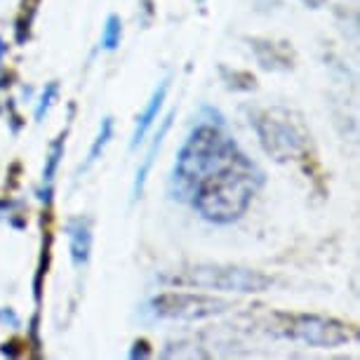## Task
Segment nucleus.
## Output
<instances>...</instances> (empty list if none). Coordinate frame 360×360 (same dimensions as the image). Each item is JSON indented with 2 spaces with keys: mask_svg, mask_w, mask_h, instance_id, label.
<instances>
[{
  "mask_svg": "<svg viewBox=\"0 0 360 360\" xmlns=\"http://www.w3.org/2000/svg\"><path fill=\"white\" fill-rule=\"evenodd\" d=\"M264 184V172L243 151L219 172L202 179L191 193V205L205 221L231 224L240 219Z\"/></svg>",
  "mask_w": 360,
  "mask_h": 360,
  "instance_id": "1",
  "label": "nucleus"
},
{
  "mask_svg": "<svg viewBox=\"0 0 360 360\" xmlns=\"http://www.w3.org/2000/svg\"><path fill=\"white\" fill-rule=\"evenodd\" d=\"M238 144L229 137L221 127L214 125H200L188 134L184 146L176 153L174 172H172V186L176 188L174 198L188 200L193 188L207 179L210 174L219 172L224 165L238 155Z\"/></svg>",
  "mask_w": 360,
  "mask_h": 360,
  "instance_id": "2",
  "label": "nucleus"
},
{
  "mask_svg": "<svg viewBox=\"0 0 360 360\" xmlns=\"http://www.w3.org/2000/svg\"><path fill=\"white\" fill-rule=\"evenodd\" d=\"M264 151L276 160H292L307 153V132L285 108H264L252 115Z\"/></svg>",
  "mask_w": 360,
  "mask_h": 360,
  "instance_id": "3",
  "label": "nucleus"
},
{
  "mask_svg": "<svg viewBox=\"0 0 360 360\" xmlns=\"http://www.w3.org/2000/svg\"><path fill=\"white\" fill-rule=\"evenodd\" d=\"M172 285H186V288H205L221 292H264L271 285V278L259 271L236 269V266H214V264H200L184 271H176L165 278Z\"/></svg>",
  "mask_w": 360,
  "mask_h": 360,
  "instance_id": "4",
  "label": "nucleus"
},
{
  "mask_svg": "<svg viewBox=\"0 0 360 360\" xmlns=\"http://www.w3.org/2000/svg\"><path fill=\"white\" fill-rule=\"evenodd\" d=\"M151 311L158 318H172V321H200V318L224 314L231 304L224 299L191 295V292H162L151 299Z\"/></svg>",
  "mask_w": 360,
  "mask_h": 360,
  "instance_id": "5",
  "label": "nucleus"
},
{
  "mask_svg": "<svg viewBox=\"0 0 360 360\" xmlns=\"http://www.w3.org/2000/svg\"><path fill=\"white\" fill-rule=\"evenodd\" d=\"M285 335L316 349H337L351 342V330L335 318L323 316H295L290 318Z\"/></svg>",
  "mask_w": 360,
  "mask_h": 360,
  "instance_id": "6",
  "label": "nucleus"
},
{
  "mask_svg": "<svg viewBox=\"0 0 360 360\" xmlns=\"http://www.w3.org/2000/svg\"><path fill=\"white\" fill-rule=\"evenodd\" d=\"M66 236H69V250H71V262L73 266H85L90 259L92 250V233H90V221L87 219H69L66 221Z\"/></svg>",
  "mask_w": 360,
  "mask_h": 360,
  "instance_id": "7",
  "label": "nucleus"
},
{
  "mask_svg": "<svg viewBox=\"0 0 360 360\" xmlns=\"http://www.w3.org/2000/svg\"><path fill=\"white\" fill-rule=\"evenodd\" d=\"M167 80H162V83L155 87V92L151 94V99H148L146 108L141 111V115L137 118V127H134V134H132V141H130V148H137L144 137L148 134V130L153 127V123L158 120L160 115V108L165 104V97H167Z\"/></svg>",
  "mask_w": 360,
  "mask_h": 360,
  "instance_id": "8",
  "label": "nucleus"
},
{
  "mask_svg": "<svg viewBox=\"0 0 360 360\" xmlns=\"http://www.w3.org/2000/svg\"><path fill=\"white\" fill-rule=\"evenodd\" d=\"M172 115H174V113H169L167 118L160 123V130H158V134L153 137V144H151V148L146 151L144 162H141L139 169H137V176H134V186H132V195H134V198H141V193H144L148 172H151V167H153V162H155V155H158L160 146H162V141H165V134H167V130H169V125H172Z\"/></svg>",
  "mask_w": 360,
  "mask_h": 360,
  "instance_id": "9",
  "label": "nucleus"
},
{
  "mask_svg": "<svg viewBox=\"0 0 360 360\" xmlns=\"http://www.w3.org/2000/svg\"><path fill=\"white\" fill-rule=\"evenodd\" d=\"M64 158V134L59 137L57 141L52 144L50 153H47V160H45V169H43V181H45V188L50 191L52 188V181H54V174H57V167L59 162Z\"/></svg>",
  "mask_w": 360,
  "mask_h": 360,
  "instance_id": "10",
  "label": "nucleus"
},
{
  "mask_svg": "<svg viewBox=\"0 0 360 360\" xmlns=\"http://www.w3.org/2000/svg\"><path fill=\"white\" fill-rule=\"evenodd\" d=\"M111 137H113V118H104V120H101V125H99L97 139H94V144H92V148H90V153H87L85 167H90L92 162L97 160L101 153H104V148H106L108 141H111Z\"/></svg>",
  "mask_w": 360,
  "mask_h": 360,
  "instance_id": "11",
  "label": "nucleus"
},
{
  "mask_svg": "<svg viewBox=\"0 0 360 360\" xmlns=\"http://www.w3.org/2000/svg\"><path fill=\"white\" fill-rule=\"evenodd\" d=\"M120 38H123V22H120L118 15H108L104 31H101V47L104 50H115L120 45Z\"/></svg>",
  "mask_w": 360,
  "mask_h": 360,
  "instance_id": "12",
  "label": "nucleus"
},
{
  "mask_svg": "<svg viewBox=\"0 0 360 360\" xmlns=\"http://www.w3.org/2000/svg\"><path fill=\"white\" fill-rule=\"evenodd\" d=\"M54 97H57V83H50V85L45 87L43 97H40V104L36 108V120H43V115L47 113V108L52 106Z\"/></svg>",
  "mask_w": 360,
  "mask_h": 360,
  "instance_id": "13",
  "label": "nucleus"
},
{
  "mask_svg": "<svg viewBox=\"0 0 360 360\" xmlns=\"http://www.w3.org/2000/svg\"><path fill=\"white\" fill-rule=\"evenodd\" d=\"M148 356H151V349H148V344L144 339L134 344V349L130 351V358H148Z\"/></svg>",
  "mask_w": 360,
  "mask_h": 360,
  "instance_id": "14",
  "label": "nucleus"
},
{
  "mask_svg": "<svg viewBox=\"0 0 360 360\" xmlns=\"http://www.w3.org/2000/svg\"><path fill=\"white\" fill-rule=\"evenodd\" d=\"M0 323H10L12 328H17V325H19V318H17L15 314H12L10 309H0Z\"/></svg>",
  "mask_w": 360,
  "mask_h": 360,
  "instance_id": "15",
  "label": "nucleus"
},
{
  "mask_svg": "<svg viewBox=\"0 0 360 360\" xmlns=\"http://www.w3.org/2000/svg\"><path fill=\"white\" fill-rule=\"evenodd\" d=\"M302 3L307 5V8H311V10H318V8H323L328 0H302Z\"/></svg>",
  "mask_w": 360,
  "mask_h": 360,
  "instance_id": "16",
  "label": "nucleus"
},
{
  "mask_svg": "<svg viewBox=\"0 0 360 360\" xmlns=\"http://www.w3.org/2000/svg\"><path fill=\"white\" fill-rule=\"evenodd\" d=\"M5 50H8V45H5V40H3V38H0V59H3V57H5Z\"/></svg>",
  "mask_w": 360,
  "mask_h": 360,
  "instance_id": "17",
  "label": "nucleus"
},
{
  "mask_svg": "<svg viewBox=\"0 0 360 360\" xmlns=\"http://www.w3.org/2000/svg\"><path fill=\"white\" fill-rule=\"evenodd\" d=\"M198 3H205V0H198Z\"/></svg>",
  "mask_w": 360,
  "mask_h": 360,
  "instance_id": "18",
  "label": "nucleus"
}]
</instances>
